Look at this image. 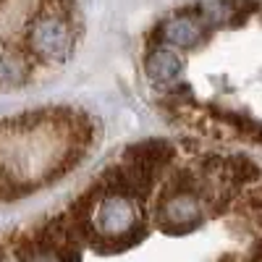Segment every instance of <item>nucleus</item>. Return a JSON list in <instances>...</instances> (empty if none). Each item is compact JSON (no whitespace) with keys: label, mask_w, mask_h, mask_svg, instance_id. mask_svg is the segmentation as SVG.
<instances>
[{"label":"nucleus","mask_w":262,"mask_h":262,"mask_svg":"<svg viewBox=\"0 0 262 262\" xmlns=\"http://www.w3.org/2000/svg\"><path fill=\"white\" fill-rule=\"evenodd\" d=\"M90 134L69 113H32L0 123V202H11L76 165Z\"/></svg>","instance_id":"obj_1"},{"label":"nucleus","mask_w":262,"mask_h":262,"mask_svg":"<svg viewBox=\"0 0 262 262\" xmlns=\"http://www.w3.org/2000/svg\"><path fill=\"white\" fill-rule=\"evenodd\" d=\"M74 39L76 34L63 11V0H45L24 32V50L42 63H60L74 50Z\"/></svg>","instance_id":"obj_2"},{"label":"nucleus","mask_w":262,"mask_h":262,"mask_svg":"<svg viewBox=\"0 0 262 262\" xmlns=\"http://www.w3.org/2000/svg\"><path fill=\"white\" fill-rule=\"evenodd\" d=\"M207 34H210V27L202 21L200 11L170 16L160 29V39L165 45L181 48V50H196L207 39Z\"/></svg>","instance_id":"obj_3"},{"label":"nucleus","mask_w":262,"mask_h":262,"mask_svg":"<svg viewBox=\"0 0 262 262\" xmlns=\"http://www.w3.org/2000/svg\"><path fill=\"white\" fill-rule=\"evenodd\" d=\"M144 71L155 84H170L176 81L179 74L184 71V60L176 50H170L168 45L152 48L144 58Z\"/></svg>","instance_id":"obj_4"}]
</instances>
